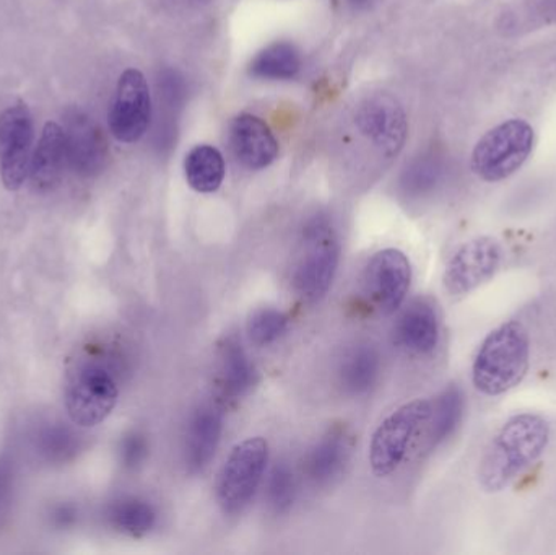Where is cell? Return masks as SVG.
I'll return each instance as SVG.
<instances>
[{
    "instance_id": "obj_1",
    "label": "cell",
    "mask_w": 556,
    "mask_h": 555,
    "mask_svg": "<svg viewBox=\"0 0 556 555\" xmlns=\"http://www.w3.org/2000/svg\"><path fill=\"white\" fill-rule=\"evenodd\" d=\"M551 426L538 414H519L500 430L490 443L482 463L479 481L486 492H500L521 475L545 452Z\"/></svg>"
},
{
    "instance_id": "obj_2",
    "label": "cell",
    "mask_w": 556,
    "mask_h": 555,
    "mask_svg": "<svg viewBox=\"0 0 556 555\" xmlns=\"http://www.w3.org/2000/svg\"><path fill=\"white\" fill-rule=\"evenodd\" d=\"M531 341L525 326L508 321L493 329L477 352L473 387L486 396H500L521 383L529 370Z\"/></svg>"
},
{
    "instance_id": "obj_3",
    "label": "cell",
    "mask_w": 556,
    "mask_h": 555,
    "mask_svg": "<svg viewBox=\"0 0 556 555\" xmlns=\"http://www.w3.org/2000/svg\"><path fill=\"white\" fill-rule=\"evenodd\" d=\"M339 263L340 243L333 225L326 217L307 222L293 269L294 292L304 302H319L329 292Z\"/></svg>"
},
{
    "instance_id": "obj_4",
    "label": "cell",
    "mask_w": 556,
    "mask_h": 555,
    "mask_svg": "<svg viewBox=\"0 0 556 555\" xmlns=\"http://www.w3.org/2000/svg\"><path fill=\"white\" fill-rule=\"evenodd\" d=\"M431 413L433 403L415 400L382 420L369 443V466L376 478H388L401 468L415 437L430 424Z\"/></svg>"
},
{
    "instance_id": "obj_5",
    "label": "cell",
    "mask_w": 556,
    "mask_h": 555,
    "mask_svg": "<svg viewBox=\"0 0 556 555\" xmlns=\"http://www.w3.org/2000/svg\"><path fill=\"white\" fill-rule=\"evenodd\" d=\"M534 147V129L525 119H509L493 127L477 142L472 169L480 179L502 181L515 175Z\"/></svg>"
},
{
    "instance_id": "obj_6",
    "label": "cell",
    "mask_w": 556,
    "mask_h": 555,
    "mask_svg": "<svg viewBox=\"0 0 556 555\" xmlns=\"http://www.w3.org/2000/svg\"><path fill=\"white\" fill-rule=\"evenodd\" d=\"M269 463V445L253 437L235 446L218 475L217 502L224 514H241L253 501Z\"/></svg>"
},
{
    "instance_id": "obj_7",
    "label": "cell",
    "mask_w": 556,
    "mask_h": 555,
    "mask_svg": "<svg viewBox=\"0 0 556 555\" xmlns=\"http://www.w3.org/2000/svg\"><path fill=\"white\" fill-rule=\"evenodd\" d=\"M119 388L103 365L88 364L72 375L65 390V409L75 426L94 427L113 413Z\"/></svg>"
},
{
    "instance_id": "obj_8",
    "label": "cell",
    "mask_w": 556,
    "mask_h": 555,
    "mask_svg": "<svg viewBox=\"0 0 556 555\" xmlns=\"http://www.w3.org/2000/svg\"><path fill=\"white\" fill-rule=\"evenodd\" d=\"M412 282V264L407 254L395 248L378 251L369 260L363 277L366 297L382 315L401 308Z\"/></svg>"
},
{
    "instance_id": "obj_9",
    "label": "cell",
    "mask_w": 556,
    "mask_h": 555,
    "mask_svg": "<svg viewBox=\"0 0 556 555\" xmlns=\"http://www.w3.org/2000/svg\"><path fill=\"white\" fill-rule=\"evenodd\" d=\"M33 121L25 104L0 114V176L10 191L22 188L31 168Z\"/></svg>"
},
{
    "instance_id": "obj_10",
    "label": "cell",
    "mask_w": 556,
    "mask_h": 555,
    "mask_svg": "<svg viewBox=\"0 0 556 555\" xmlns=\"http://www.w3.org/2000/svg\"><path fill=\"white\" fill-rule=\"evenodd\" d=\"M502 256V247L493 238L479 237L467 241L447 263L443 276L444 289L453 297L472 292L495 276Z\"/></svg>"
},
{
    "instance_id": "obj_11",
    "label": "cell",
    "mask_w": 556,
    "mask_h": 555,
    "mask_svg": "<svg viewBox=\"0 0 556 555\" xmlns=\"http://www.w3.org/2000/svg\"><path fill=\"white\" fill-rule=\"evenodd\" d=\"M152 116L149 84L142 72L129 68L121 75L113 106L110 111V129L124 143L137 142L149 129Z\"/></svg>"
},
{
    "instance_id": "obj_12",
    "label": "cell",
    "mask_w": 556,
    "mask_h": 555,
    "mask_svg": "<svg viewBox=\"0 0 556 555\" xmlns=\"http://www.w3.org/2000/svg\"><path fill=\"white\" fill-rule=\"evenodd\" d=\"M356 126L388 156L397 155L407 139V117L401 104L389 94L366 98L356 111Z\"/></svg>"
},
{
    "instance_id": "obj_13",
    "label": "cell",
    "mask_w": 556,
    "mask_h": 555,
    "mask_svg": "<svg viewBox=\"0 0 556 555\" xmlns=\"http://www.w3.org/2000/svg\"><path fill=\"white\" fill-rule=\"evenodd\" d=\"M65 143L68 166L81 176H94L104 168L108 142L103 130L85 111L71 110L65 114Z\"/></svg>"
},
{
    "instance_id": "obj_14",
    "label": "cell",
    "mask_w": 556,
    "mask_h": 555,
    "mask_svg": "<svg viewBox=\"0 0 556 555\" xmlns=\"http://www.w3.org/2000/svg\"><path fill=\"white\" fill-rule=\"evenodd\" d=\"M224 432V411L220 403L199 406L189 420L186 436L185 463L192 475L204 471L214 459Z\"/></svg>"
},
{
    "instance_id": "obj_15",
    "label": "cell",
    "mask_w": 556,
    "mask_h": 555,
    "mask_svg": "<svg viewBox=\"0 0 556 555\" xmlns=\"http://www.w3.org/2000/svg\"><path fill=\"white\" fill-rule=\"evenodd\" d=\"M230 146L241 165L267 168L277 159L278 143L270 127L253 114H240L231 123Z\"/></svg>"
},
{
    "instance_id": "obj_16",
    "label": "cell",
    "mask_w": 556,
    "mask_h": 555,
    "mask_svg": "<svg viewBox=\"0 0 556 555\" xmlns=\"http://www.w3.org/2000/svg\"><path fill=\"white\" fill-rule=\"evenodd\" d=\"M397 344L410 354L428 355L440 342V318L433 303L417 299L402 312L395 325Z\"/></svg>"
},
{
    "instance_id": "obj_17",
    "label": "cell",
    "mask_w": 556,
    "mask_h": 555,
    "mask_svg": "<svg viewBox=\"0 0 556 555\" xmlns=\"http://www.w3.org/2000/svg\"><path fill=\"white\" fill-rule=\"evenodd\" d=\"M256 368L238 339L228 338L218 351V403H233L256 383Z\"/></svg>"
},
{
    "instance_id": "obj_18",
    "label": "cell",
    "mask_w": 556,
    "mask_h": 555,
    "mask_svg": "<svg viewBox=\"0 0 556 555\" xmlns=\"http://www.w3.org/2000/svg\"><path fill=\"white\" fill-rule=\"evenodd\" d=\"M68 165L67 143L64 129L59 124L48 123L33 153L29 178L39 191H51L61 182Z\"/></svg>"
},
{
    "instance_id": "obj_19",
    "label": "cell",
    "mask_w": 556,
    "mask_h": 555,
    "mask_svg": "<svg viewBox=\"0 0 556 555\" xmlns=\"http://www.w3.org/2000/svg\"><path fill=\"white\" fill-rule=\"evenodd\" d=\"M350 456V443L342 430L324 436L304 458V475L314 484H329L342 475Z\"/></svg>"
},
{
    "instance_id": "obj_20",
    "label": "cell",
    "mask_w": 556,
    "mask_h": 555,
    "mask_svg": "<svg viewBox=\"0 0 556 555\" xmlns=\"http://www.w3.org/2000/svg\"><path fill=\"white\" fill-rule=\"evenodd\" d=\"M381 358L372 345H356L340 362L339 381L345 393L352 396L368 393L379 378Z\"/></svg>"
},
{
    "instance_id": "obj_21",
    "label": "cell",
    "mask_w": 556,
    "mask_h": 555,
    "mask_svg": "<svg viewBox=\"0 0 556 555\" xmlns=\"http://www.w3.org/2000/svg\"><path fill=\"white\" fill-rule=\"evenodd\" d=\"M186 179L194 191L211 194L218 191L225 179V162L215 147L199 146L186 156Z\"/></svg>"
},
{
    "instance_id": "obj_22",
    "label": "cell",
    "mask_w": 556,
    "mask_h": 555,
    "mask_svg": "<svg viewBox=\"0 0 556 555\" xmlns=\"http://www.w3.org/2000/svg\"><path fill=\"white\" fill-rule=\"evenodd\" d=\"M108 518L114 530L127 537L140 538L155 528L156 510L143 499L123 497L111 505Z\"/></svg>"
},
{
    "instance_id": "obj_23",
    "label": "cell",
    "mask_w": 556,
    "mask_h": 555,
    "mask_svg": "<svg viewBox=\"0 0 556 555\" xmlns=\"http://www.w3.org/2000/svg\"><path fill=\"white\" fill-rule=\"evenodd\" d=\"M301 58L290 42H276L261 51L251 62V74L266 80H290L300 72Z\"/></svg>"
},
{
    "instance_id": "obj_24",
    "label": "cell",
    "mask_w": 556,
    "mask_h": 555,
    "mask_svg": "<svg viewBox=\"0 0 556 555\" xmlns=\"http://www.w3.org/2000/svg\"><path fill=\"white\" fill-rule=\"evenodd\" d=\"M464 413V394L459 387L451 384L433 403L431 413V443L444 442L459 426Z\"/></svg>"
},
{
    "instance_id": "obj_25",
    "label": "cell",
    "mask_w": 556,
    "mask_h": 555,
    "mask_svg": "<svg viewBox=\"0 0 556 555\" xmlns=\"http://www.w3.org/2000/svg\"><path fill=\"white\" fill-rule=\"evenodd\" d=\"M288 328V316L277 308H257L251 313L247 323L248 336L256 345L273 344L283 336Z\"/></svg>"
},
{
    "instance_id": "obj_26",
    "label": "cell",
    "mask_w": 556,
    "mask_h": 555,
    "mask_svg": "<svg viewBox=\"0 0 556 555\" xmlns=\"http://www.w3.org/2000/svg\"><path fill=\"white\" fill-rule=\"evenodd\" d=\"M294 502V478L285 463L274 466L267 482V504L277 515L287 514Z\"/></svg>"
},
{
    "instance_id": "obj_27",
    "label": "cell",
    "mask_w": 556,
    "mask_h": 555,
    "mask_svg": "<svg viewBox=\"0 0 556 555\" xmlns=\"http://www.w3.org/2000/svg\"><path fill=\"white\" fill-rule=\"evenodd\" d=\"M440 176L441 166L437 160H418L410 169H407L404 186L412 194H424V192H428L437 186Z\"/></svg>"
},
{
    "instance_id": "obj_28",
    "label": "cell",
    "mask_w": 556,
    "mask_h": 555,
    "mask_svg": "<svg viewBox=\"0 0 556 555\" xmlns=\"http://www.w3.org/2000/svg\"><path fill=\"white\" fill-rule=\"evenodd\" d=\"M147 455H149V443L142 433L132 432L124 439L121 456H123V463L127 468H136L146 459Z\"/></svg>"
},
{
    "instance_id": "obj_29",
    "label": "cell",
    "mask_w": 556,
    "mask_h": 555,
    "mask_svg": "<svg viewBox=\"0 0 556 555\" xmlns=\"http://www.w3.org/2000/svg\"><path fill=\"white\" fill-rule=\"evenodd\" d=\"M74 450V436L67 430L54 429L49 430L45 436V452L49 456H62Z\"/></svg>"
},
{
    "instance_id": "obj_30",
    "label": "cell",
    "mask_w": 556,
    "mask_h": 555,
    "mask_svg": "<svg viewBox=\"0 0 556 555\" xmlns=\"http://www.w3.org/2000/svg\"><path fill=\"white\" fill-rule=\"evenodd\" d=\"M548 12L556 16V0H551V2H548Z\"/></svg>"
},
{
    "instance_id": "obj_31",
    "label": "cell",
    "mask_w": 556,
    "mask_h": 555,
    "mask_svg": "<svg viewBox=\"0 0 556 555\" xmlns=\"http://www.w3.org/2000/svg\"><path fill=\"white\" fill-rule=\"evenodd\" d=\"M353 3H356V5H363V3L368 2V0H352Z\"/></svg>"
}]
</instances>
